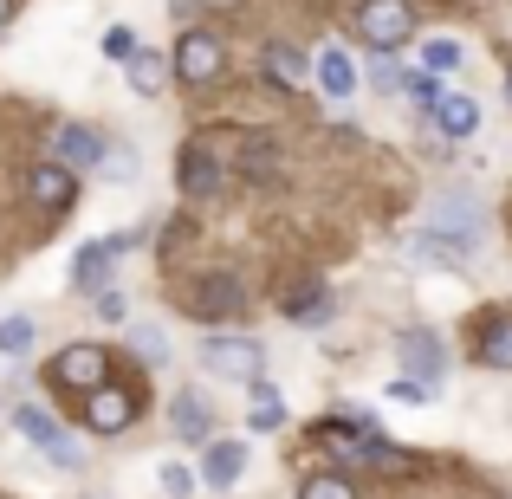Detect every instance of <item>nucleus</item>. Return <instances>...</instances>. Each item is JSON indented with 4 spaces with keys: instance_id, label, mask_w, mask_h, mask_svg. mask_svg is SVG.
<instances>
[{
    "instance_id": "obj_1",
    "label": "nucleus",
    "mask_w": 512,
    "mask_h": 499,
    "mask_svg": "<svg viewBox=\"0 0 512 499\" xmlns=\"http://www.w3.org/2000/svg\"><path fill=\"white\" fill-rule=\"evenodd\" d=\"M480 240H487V201L474 195V188H448V195L428 201L422 227L409 234V260L422 266H461L480 253Z\"/></svg>"
},
{
    "instance_id": "obj_2",
    "label": "nucleus",
    "mask_w": 512,
    "mask_h": 499,
    "mask_svg": "<svg viewBox=\"0 0 512 499\" xmlns=\"http://www.w3.org/2000/svg\"><path fill=\"white\" fill-rule=\"evenodd\" d=\"M350 26H357V39L376 52V59H389V52L415 33V13H409V0H363Z\"/></svg>"
},
{
    "instance_id": "obj_3",
    "label": "nucleus",
    "mask_w": 512,
    "mask_h": 499,
    "mask_svg": "<svg viewBox=\"0 0 512 499\" xmlns=\"http://www.w3.org/2000/svg\"><path fill=\"white\" fill-rule=\"evenodd\" d=\"M13 428H20V435H26V441H33V448H39V454H52V461H59V467H85V448H78V441H72V435H65V428H59V422H52V415H46V409H39V402H26V409H20V415H13Z\"/></svg>"
},
{
    "instance_id": "obj_4",
    "label": "nucleus",
    "mask_w": 512,
    "mask_h": 499,
    "mask_svg": "<svg viewBox=\"0 0 512 499\" xmlns=\"http://www.w3.org/2000/svg\"><path fill=\"white\" fill-rule=\"evenodd\" d=\"M266 363V350L253 344V337H208L201 344V370L208 376H240V383H253Z\"/></svg>"
},
{
    "instance_id": "obj_5",
    "label": "nucleus",
    "mask_w": 512,
    "mask_h": 499,
    "mask_svg": "<svg viewBox=\"0 0 512 499\" xmlns=\"http://www.w3.org/2000/svg\"><path fill=\"white\" fill-rule=\"evenodd\" d=\"M396 357H402V376H409V383H428V389H435L441 376H448V350H441L435 331H402L396 337Z\"/></svg>"
},
{
    "instance_id": "obj_6",
    "label": "nucleus",
    "mask_w": 512,
    "mask_h": 499,
    "mask_svg": "<svg viewBox=\"0 0 512 499\" xmlns=\"http://www.w3.org/2000/svg\"><path fill=\"white\" fill-rule=\"evenodd\" d=\"M130 253V234H104V240H85L78 247V260H72V286L78 292H98V286H111V266Z\"/></svg>"
},
{
    "instance_id": "obj_7",
    "label": "nucleus",
    "mask_w": 512,
    "mask_h": 499,
    "mask_svg": "<svg viewBox=\"0 0 512 499\" xmlns=\"http://www.w3.org/2000/svg\"><path fill=\"white\" fill-rule=\"evenodd\" d=\"M221 65H227L221 39H214V33H201V26H188V33H182V46H175V72H182L188 85H214V78H221Z\"/></svg>"
},
{
    "instance_id": "obj_8",
    "label": "nucleus",
    "mask_w": 512,
    "mask_h": 499,
    "mask_svg": "<svg viewBox=\"0 0 512 499\" xmlns=\"http://www.w3.org/2000/svg\"><path fill=\"white\" fill-rule=\"evenodd\" d=\"M240 305H247V286H240L234 273H208L195 292H188V312H195L201 325H221V318H234Z\"/></svg>"
},
{
    "instance_id": "obj_9",
    "label": "nucleus",
    "mask_w": 512,
    "mask_h": 499,
    "mask_svg": "<svg viewBox=\"0 0 512 499\" xmlns=\"http://www.w3.org/2000/svg\"><path fill=\"white\" fill-rule=\"evenodd\" d=\"M52 156H59V169H104L111 143H104L98 130H85V124H59L52 130Z\"/></svg>"
},
{
    "instance_id": "obj_10",
    "label": "nucleus",
    "mask_w": 512,
    "mask_h": 499,
    "mask_svg": "<svg viewBox=\"0 0 512 499\" xmlns=\"http://www.w3.org/2000/svg\"><path fill=\"white\" fill-rule=\"evenodd\" d=\"M247 474V441H201V487H214V493H227L234 480Z\"/></svg>"
},
{
    "instance_id": "obj_11",
    "label": "nucleus",
    "mask_w": 512,
    "mask_h": 499,
    "mask_svg": "<svg viewBox=\"0 0 512 499\" xmlns=\"http://www.w3.org/2000/svg\"><path fill=\"white\" fill-rule=\"evenodd\" d=\"M85 422L98 428V435H124V428L137 422V396H130V389L98 383V389H91V402H85Z\"/></svg>"
},
{
    "instance_id": "obj_12",
    "label": "nucleus",
    "mask_w": 512,
    "mask_h": 499,
    "mask_svg": "<svg viewBox=\"0 0 512 499\" xmlns=\"http://www.w3.org/2000/svg\"><path fill=\"white\" fill-rule=\"evenodd\" d=\"M428 117H435V130H441L448 143H467V137L480 130V104L467 98V91H441V98L428 104Z\"/></svg>"
},
{
    "instance_id": "obj_13",
    "label": "nucleus",
    "mask_w": 512,
    "mask_h": 499,
    "mask_svg": "<svg viewBox=\"0 0 512 499\" xmlns=\"http://www.w3.org/2000/svg\"><path fill=\"white\" fill-rule=\"evenodd\" d=\"M52 383H65V389H98L104 383V350L98 344L59 350V357H52Z\"/></svg>"
},
{
    "instance_id": "obj_14",
    "label": "nucleus",
    "mask_w": 512,
    "mask_h": 499,
    "mask_svg": "<svg viewBox=\"0 0 512 499\" xmlns=\"http://www.w3.org/2000/svg\"><path fill=\"white\" fill-rule=\"evenodd\" d=\"M169 422H175V435H182V441H195V448H201V441H214V402L195 396V389H182V396L169 402Z\"/></svg>"
},
{
    "instance_id": "obj_15",
    "label": "nucleus",
    "mask_w": 512,
    "mask_h": 499,
    "mask_svg": "<svg viewBox=\"0 0 512 499\" xmlns=\"http://www.w3.org/2000/svg\"><path fill=\"white\" fill-rule=\"evenodd\" d=\"M318 91H325V98H350V91H357V65H350L344 46L318 52Z\"/></svg>"
},
{
    "instance_id": "obj_16",
    "label": "nucleus",
    "mask_w": 512,
    "mask_h": 499,
    "mask_svg": "<svg viewBox=\"0 0 512 499\" xmlns=\"http://www.w3.org/2000/svg\"><path fill=\"white\" fill-rule=\"evenodd\" d=\"M182 188H188V195H214V188H221V163H214L201 143L182 150Z\"/></svg>"
},
{
    "instance_id": "obj_17",
    "label": "nucleus",
    "mask_w": 512,
    "mask_h": 499,
    "mask_svg": "<svg viewBox=\"0 0 512 499\" xmlns=\"http://www.w3.org/2000/svg\"><path fill=\"white\" fill-rule=\"evenodd\" d=\"M163 78H169V59H163V52H130V91H137V98H156V91H163Z\"/></svg>"
},
{
    "instance_id": "obj_18",
    "label": "nucleus",
    "mask_w": 512,
    "mask_h": 499,
    "mask_svg": "<svg viewBox=\"0 0 512 499\" xmlns=\"http://www.w3.org/2000/svg\"><path fill=\"white\" fill-rule=\"evenodd\" d=\"M247 409H253V428H260V435H273V428L286 422V402H279V389L266 383V376H253V402Z\"/></svg>"
},
{
    "instance_id": "obj_19",
    "label": "nucleus",
    "mask_w": 512,
    "mask_h": 499,
    "mask_svg": "<svg viewBox=\"0 0 512 499\" xmlns=\"http://www.w3.org/2000/svg\"><path fill=\"white\" fill-rule=\"evenodd\" d=\"M480 363H487V370H512V318H493V325L480 331Z\"/></svg>"
},
{
    "instance_id": "obj_20",
    "label": "nucleus",
    "mask_w": 512,
    "mask_h": 499,
    "mask_svg": "<svg viewBox=\"0 0 512 499\" xmlns=\"http://www.w3.org/2000/svg\"><path fill=\"white\" fill-rule=\"evenodd\" d=\"M33 201H39V208H65V201H72V169L46 163L33 175Z\"/></svg>"
},
{
    "instance_id": "obj_21",
    "label": "nucleus",
    "mask_w": 512,
    "mask_h": 499,
    "mask_svg": "<svg viewBox=\"0 0 512 499\" xmlns=\"http://www.w3.org/2000/svg\"><path fill=\"white\" fill-rule=\"evenodd\" d=\"M130 344H137V357L150 363V370H163V363H169V337H163V325H137V331H130Z\"/></svg>"
},
{
    "instance_id": "obj_22",
    "label": "nucleus",
    "mask_w": 512,
    "mask_h": 499,
    "mask_svg": "<svg viewBox=\"0 0 512 499\" xmlns=\"http://www.w3.org/2000/svg\"><path fill=\"white\" fill-rule=\"evenodd\" d=\"M33 350V318H0V357H26Z\"/></svg>"
},
{
    "instance_id": "obj_23",
    "label": "nucleus",
    "mask_w": 512,
    "mask_h": 499,
    "mask_svg": "<svg viewBox=\"0 0 512 499\" xmlns=\"http://www.w3.org/2000/svg\"><path fill=\"white\" fill-rule=\"evenodd\" d=\"M266 72H273L279 85H305V59L292 46H266Z\"/></svg>"
},
{
    "instance_id": "obj_24",
    "label": "nucleus",
    "mask_w": 512,
    "mask_h": 499,
    "mask_svg": "<svg viewBox=\"0 0 512 499\" xmlns=\"http://www.w3.org/2000/svg\"><path fill=\"white\" fill-rule=\"evenodd\" d=\"M454 65H461V39H428L422 46V72H454Z\"/></svg>"
},
{
    "instance_id": "obj_25",
    "label": "nucleus",
    "mask_w": 512,
    "mask_h": 499,
    "mask_svg": "<svg viewBox=\"0 0 512 499\" xmlns=\"http://www.w3.org/2000/svg\"><path fill=\"white\" fill-rule=\"evenodd\" d=\"M299 499H357V487H350L344 474H312V480L299 487Z\"/></svg>"
},
{
    "instance_id": "obj_26",
    "label": "nucleus",
    "mask_w": 512,
    "mask_h": 499,
    "mask_svg": "<svg viewBox=\"0 0 512 499\" xmlns=\"http://www.w3.org/2000/svg\"><path fill=\"white\" fill-rule=\"evenodd\" d=\"M156 480H163V493H169V499H188V493H195V487H201V480H195V474H188V467H182V461H163V467H156Z\"/></svg>"
},
{
    "instance_id": "obj_27",
    "label": "nucleus",
    "mask_w": 512,
    "mask_h": 499,
    "mask_svg": "<svg viewBox=\"0 0 512 499\" xmlns=\"http://www.w3.org/2000/svg\"><path fill=\"white\" fill-rule=\"evenodd\" d=\"M389 402H415V409H422V402H435V389H428V383H409V376H396V383H389Z\"/></svg>"
},
{
    "instance_id": "obj_28",
    "label": "nucleus",
    "mask_w": 512,
    "mask_h": 499,
    "mask_svg": "<svg viewBox=\"0 0 512 499\" xmlns=\"http://www.w3.org/2000/svg\"><path fill=\"white\" fill-rule=\"evenodd\" d=\"M402 91H409V98H422V104H435L441 98V78L435 72H409V78H402Z\"/></svg>"
},
{
    "instance_id": "obj_29",
    "label": "nucleus",
    "mask_w": 512,
    "mask_h": 499,
    "mask_svg": "<svg viewBox=\"0 0 512 499\" xmlns=\"http://www.w3.org/2000/svg\"><path fill=\"white\" fill-rule=\"evenodd\" d=\"M402 78H409V72H402V65H396V59H376V72H370V85H376V91H402Z\"/></svg>"
},
{
    "instance_id": "obj_30",
    "label": "nucleus",
    "mask_w": 512,
    "mask_h": 499,
    "mask_svg": "<svg viewBox=\"0 0 512 499\" xmlns=\"http://www.w3.org/2000/svg\"><path fill=\"white\" fill-rule=\"evenodd\" d=\"M104 52H111V59H130V52H137V39H130L124 26H111V39H104Z\"/></svg>"
},
{
    "instance_id": "obj_31",
    "label": "nucleus",
    "mask_w": 512,
    "mask_h": 499,
    "mask_svg": "<svg viewBox=\"0 0 512 499\" xmlns=\"http://www.w3.org/2000/svg\"><path fill=\"white\" fill-rule=\"evenodd\" d=\"M7 13H13V0H0V20H7Z\"/></svg>"
},
{
    "instance_id": "obj_32",
    "label": "nucleus",
    "mask_w": 512,
    "mask_h": 499,
    "mask_svg": "<svg viewBox=\"0 0 512 499\" xmlns=\"http://www.w3.org/2000/svg\"><path fill=\"white\" fill-rule=\"evenodd\" d=\"M208 7H234V0H208Z\"/></svg>"
},
{
    "instance_id": "obj_33",
    "label": "nucleus",
    "mask_w": 512,
    "mask_h": 499,
    "mask_svg": "<svg viewBox=\"0 0 512 499\" xmlns=\"http://www.w3.org/2000/svg\"><path fill=\"white\" fill-rule=\"evenodd\" d=\"M506 91H512V78H506Z\"/></svg>"
}]
</instances>
